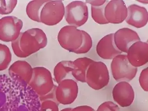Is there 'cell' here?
Instances as JSON below:
<instances>
[{
    "label": "cell",
    "mask_w": 148,
    "mask_h": 111,
    "mask_svg": "<svg viewBox=\"0 0 148 111\" xmlns=\"http://www.w3.org/2000/svg\"><path fill=\"white\" fill-rule=\"evenodd\" d=\"M96 51L100 58L105 60L112 59L122 53L115 45L114 34L105 36L100 40L97 45Z\"/></svg>",
    "instance_id": "cell-15"
},
{
    "label": "cell",
    "mask_w": 148,
    "mask_h": 111,
    "mask_svg": "<svg viewBox=\"0 0 148 111\" xmlns=\"http://www.w3.org/2000/svg\"><path fill=\"white\" fill-rule=\"evenodd\" d=\"M47 36L39 28H32L21 33L15 40L12 42L13 52L20 58H26L43 49L47 45Z\"/></svg>",
    "instance_id": "cell-1"
},
{
    "label": "cell",
    "mask_w": 148,
    "mask_h": 111,
    "mask_svg": "<svg viewBox=\"0 0 148 111\" xmlns=\"http://www.w3.org/2000/svg\"><path fill=\"white\" fill-rule=\"evenodd\" d=\"M127 57L129 62L136 68L145 65L148 61V44L139 41L134 43L129 48Z\"/></svg>",
    "instance_id": "cell-13"
},
{
    "label": "cell",
    "mask_w": 148,
    "mask_h": 111,
    "mask_svg": "<svg viewBox=\"0 0 148 111\" xmlns=\"http://www.w3.org/2000/svg\"><path fill=\"white\" fill-rule=\"evenodd\" d=\"M23 23L21 20L14 16H6L0 19V40L13 42L21 33Z\"/></svg>",
    "instance_id": "cell-8"
},
{
    "label": "cell",
    "mask_w": 148,
    "mask_h": 111,
    "mask_svg": "<svg viewBox=\"0 0 148 111\" xmlns=\"http://www.w3.org/2000/svg\"><path fill=\"white\" fill-rule=\"evenodd\" d=\"M17 3V1H0V14L8 15L12 13Z\"/></svg>",
    "instance_id": "cell-23"
},
{
    "label": "cell",
    "mask_w": 148,
    "mask_h": 111,
    "mask_svg": "<svg viewBox=\"0 0 148 111\" xmlns=\"http://www.w3.org/2000/svg\"><path fill=\"white\" fill-rule=\"evenodd\" d=\"M48 1H32L28 3L26 12L28 17L34 21L40 22L41 10Z\"/></svg>",
    "instance_id": "cell-19"
},
{
    "label": "cell",
    "mask_w": 148,
    "mask_h": 111,
    "mask_svg": "<svg viewBox=\"0 0 148 111\" xmlns=\"http://www.w3.org/2000/svg\"><path fill=\"white\" fill-rule=\"evenodd\" d=\"M64 16L69 25L76 28L82 26L86 24L88 17L86 3L77 1L70 2L65 7Z\"/></svg>",
    "instance_id": "cell-6"
},
{
    "label": "cell",
    "mask_w": 148,
    "mask_h": 111,
    "mask_svg": "<svg viewBox=\"0 0 148 111\" xmlns=\"http://www.w3.org/2000/svg\"><path fill=\"white\" fill-rule=\"evenodd\" d=\"M114 40L117 49L127 53L129 48L137 41H140L137 32L128 28L119 29L114 34Z\"/></svg>",
    "instance_id": "cell-14"
},
{
    "label": "cell",
    "mask_w": 148,
    "mask_h": 111,
    "mask_svg": "<svg viewBox=\"0 0 148 111\" xmlns=\"http://www.w3.org/2000/svg\"><path fill=\"white\" fill-rule=\"evenodd\" d=\"M109 1L100 6H91V16L93 20L100 25L108 24L105 16V9Z\"/></svg>",
    "instance_id": "cell-21"
},
{
    "label": "cell",
    "mask_w": 148,
    "mask_h": 111,
    "mask_svg": "<svg viewBox=\"0 0 148 111\" xmlns=\"http://www.w3.org/2000/svg\"><path fill=\"white\" fill-rule=\"evenodd\" d=\"M73 70L72 61H62L55 66L53 70L54 79L58 84L62 81L72 79Z\"/></svg>",
    "instance_id": "cell-18"
},
{
    "label": "cell",
    "mask_w": 148,
    "mask_h": 111,
    "mask_svg": "<svg viewBox=\"0 0 148 111\" xmlns=\"http://www.w3.org/2000/svg\"><path fill=\"white\" fill-rule=\"evenodd\" d=\"M107 1L106 0H101V1H86V3L90 4L93 6H100L105 4Z\"/></svg>",
    "instance_id": "cell-28"
},
{
    "label": "cell",
    "mask_w": 148,
    "mask_h": 111,
    "mask_svg": "<svg viewBox=\"0 0 148 111\" xmlns=\"http://www.w3.org/2000/svg\"><path fill=\"white\" fill-rule=\"evenodd\" d=\"M119 108L117 104L110 101L101 103L96 111H119Z\"/></svg>",
    "instance_id": "cell-25"
},
{
    "label": "cell",
    "mask_w": 148,
    "mask_h": 111,
    "mask_svg": "<svg viewBox=\"0 0 148 111\" xmlns=\"http://www.w3.org/2000/svg\"><path fill=\"white\" fill-rule=\"evenodd\" d=\"M64 9L62 1H48L41 10L40 23L48 26L56 25L64 16Z\"/></svg>",
    "instance_id": "cell-7"
},
{
    "label": "cell",
    "mask_w": 148,
    "mask_h": 111,
    "mask_svg": "<svg viewBox=\"0 0 148 111\" xmlns=\"http://www.w3.org/2000/svg\"><path fill=\"white\" fill-rule=\"evenodd\" d=\"M94 60L88 58H79L73 61L72 75L77 81L86 83L87 71Z\"/></svg>",
    "instance_id": "cell-17"
},
{
    "label": "cell",
    "mask_w": 148,
    "mask_h": 111,
    "mask_svg": "<svg viewBox=\"0 0 148 111\" xmlns=\"http://www.w3.org/2000/svg\"><path fill=\"white\" fill-rule=\"evenodd\" d=\"M110 79L109 70L105 63L93 61L90 64L86 75V83L90 87L101 90L108 85Z\"/></svg>",
    "instance_id": "cell-3"
},
{
    "label": "cell",
    "mask_w": 148,
    "mask_h": 111,
    "mask_svg": "<svg viewBox=\"0 0 148 111\" xmlns=\"http://www.w3.org/2000/svg\"><path fill=\"white\" fill-rule=\"evenodd\" d=\"M28 85L40 97L49 94L55 87L51 72L43 67L33 68L32 78Z\"/></svg>",
    "instance_id": "cell-2"
},
{
    "label": "cell",
    "mask_w": 148,
    "mask_h": 111,
    "mask_svg": "<svg viewBox=\"0 0 148 111\" xmlns=\"http://www.w3.org/2000/svg\"><path fill=\"white\" fill-rule=\"evenodd\" d=\"M83 41L82 44L80 49L76 52L75 53L84 54L88 53L90 50L92 45V41L91 37L89 34L85 31L83 30Z\"/></svg>",
    "instance_id": "cell-22"
},
{
    "label": "cell",
    "mask_w": 148,
    "mask_h": 111,
    "mask_svg": "<svg viewBox=\"0 0 148 111\" xmlns=\"http://www.w3.org/2000/svg\"><path fill=\"white\" fill-rule=\"evenodd\" d=\"M72 108H64V109H62L60 111H71Z\"/></svg>",
    "instance_id": "cell-29"
},
{
    "label": "cell",
    "mask_w": 148,
    "mask_h": 111,
    "mask_svg": "<svg viewBox=\"0 0 148 111\" xmlns=\"http://www.w3.org/2000/svg\"><path fill=\"white\" fill-rule=\"evenodd\" d=\"M112 97L121 107L130 106L134 100L135 93L132 86L127 82H119L114 87Z\"/></svg>",
    "instance_id": "cell-11"
},
{
    "label": "cell",
    "mask_w": 148,
    "mask_h": 111,
    "mask_svg": "<svg viewBox=\"0 0 148 111\" xmlns=\"http://www.w3.org/2000/svg\"><path fill=\"white\" fill-rule=\"evenodd\" d=\"M112 77L117 82H130L136 77L138 68L132 66L127 55L120 54L112 59L111 64Z\"/></svg>",
    "instance_id": "cell-4"
},
{
    "label": "cell",
    "mask_w": 148,
    "mask_h": 111,
    "mask_svg": "<svg viewBox=\"0 0 148 111\" xmlns=\"http://www.w3.org/2000/svg\"><path fill=\"white\" fill-rule=\"evenodd\" d=\"M8 72L13 81L28 84L32 78L33 68L27 61L17 60L11 65Z\"/></svg>",
    "instance_id": "cell-12"
},
{
    "label": "cell",
    "mask_w": 148,
    "mask_h": 111,
    "mask_svg": "<svg viewBox=\"0 0 148 111\" xmlns=\"http://www.w3.org/2000/svg\"><path fill=\"white\" fill-rule=\"evenodd\" d=\"M12 60V54L8 46L0 44V71L8 68Z\"/></svg>",
    "instance_id": "cell-20"
},
{
    "label": "cell",
    "mask_w": 148,
    "mask_h": 111,
    "mask_svg": "<svg viewBox=\"0 0 148 111\" xmlns=\"http://www.w3.org/2000/svg\"><path fill=\"white\" fill-rule=\"evenodd\" d=\"M105 16L109 23H122L127 16V8L125 3L121 0L109 1L105 7Z\"/></svg>",
    "instance_id": "cell-10"
},
{
    "label": "cell",
    "mask_w": 148,
    "mask_h": 111,
    "mask_svg": "<svg viewBox=\"0 0 148 111\" xmlns=\"http://www.w3.org/2000/svg\"><path fill=\"white\" fill-rule=\"evenodd\" d=\"M148 67L141 71L139 78V82L141 88L145 92L148 91Z\"/></svg>",
    "instance_id": "cell-26"
},
{
    "label": "cell",
    "mask_w": 148,
    "mask_h": 111,
    "mask_svg": "<svg viewBox=\"0 0 148 111\" xmlns=\"http://www.w3.org/2000/svg\"><path fill=\"white\" fill-rule=\"evenodd\" d=\"M125 21L133 27L143 28L148 23V11L145 7L132 4L127 8V16Z\"/></svg>",
    "instance_id": "cell-16"
},
{
    "label": "cell",
    "mask_w": 148,
    "mask_h": 111,
    "mask_svg": "<svg viewBox=\"0 0 148 111\" xmlns=\"http://www.w3.org/2000/svg\"><path fill=\"white\" fill-rule=\"evenodd\" d=\"M40 111H60L58 103L52 100H45L40 103Z\"/></svg>",
    "instance_id": "cell-24"
},
{
    "label": "cell",
    "mask_w": 148,
    "mask_h": 111,
    "mask_svg": "<svg viewBox=\"0 0 148 111\" xmlns=\"http://www.w3.org/2000/svg\"><path fill=\"white\" fill-rule=\"evenodd\" d=\"M58 40L62 48L69 52L76 53L82 44L83 30L72 25H66L59 32Z\"/></svg>",
    "instance_id": "cell-5"
},
{
    "label": "cell",
    "mask_w": 148,
    "mask_h": 111,
    "mask_svg": "<svg viewBox=\"0 0 148 111\" xmlns=\"http://www.w3.org/2000/svg\"><path fill=\"white\" fill-rule=\"evenodd\" d=\"M71 111H96L91 107L87 106H82L72 108Z\"/></svg>",
    "instance_id": "cell-27"
},
{
    "label": "cell",
    "mask_w": 148,
    "mask_h": 111,
    "mask_svg": "<svg viewBox=\"0 0 148 111\" xmlns=\"http://www.w3.org/2000/svg\"><path fill=\"white\" fill-rule=\"evenodd\" d=\"M56 87L55 94L58 103L69 105L73 103L78 94V86L73 79H64Z\"/></svg>",
    "instance_id": "cell-9"
}]
</instances>
